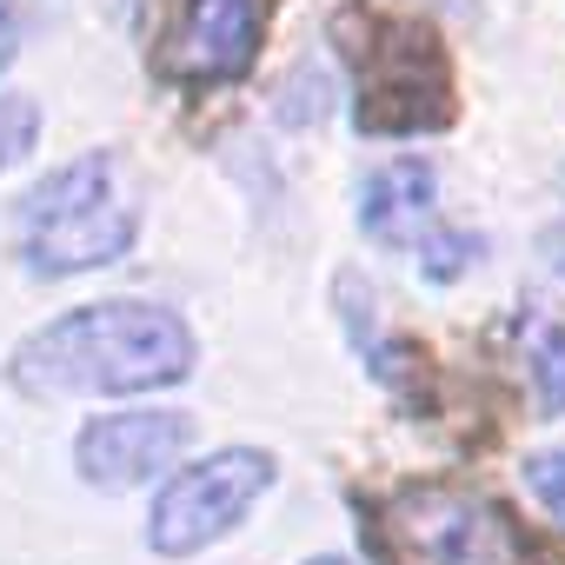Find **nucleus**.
<instances>
[{"instance_id": "1", "label": "nucleus", "mask_w": 565, "mask_h": 565, "mask_svg": "<svg viewBox=\"0 0 565 565\" xmlns=\"http://www.w3.org/2000/svg\"><path fill=\"white\" fill-rule=\"evenodd\" d=\"M200 340L173 307L153 300H94L34 327L8 353V386L21 399H120L186 386Z\"/></svg>"}, {"instance_id": "2", "label": "nucleus", "mask_w": 565, "mask_h": 565, "mask_svg": "<svg viewBox=\"0 0 565 565\" xmlns=\"http://www.w3.org/2000/svg\"><path fill=\"white\" fill-rule=\"evenodd\" d=\"M340 67L353 74V127L380 140H413V134H446L459 114L452 87V54L433 21L393 14V8H353L333 14L327 28Z\"/></svg>"}, {"instance_id": "3", "label": "nucleus", "mask_w": 565, "mask_h": 565, "mask_svg": "<svg viewBox=\"0 0 565 565\" xmlns=\"http://www.w3.org/2000/svg\"><path fill=\"white\" fill-rule=\"evenodd\" d=\"M140 239V200L127 186L120 153L94 147L34 180L14 200V253L34 279H74L120 266Z\"/></svg>"}, {"instance_id": "4", "label": "nucleus", "mask_w": 565, "mask_h": 565, "mask_svg": "<svg viewBox=\"0 0 565 565\" xmlns=\"http://www.w3.org/2000/svg\"><path fill=\"white\" fill-rule=\"evenodd\" d=\"M393 565H558L525 519L472 479H406L373 505Z\"/></svg>"}, {"instance_id": "5", "label": "nucleus", "mask_w": 565, "mask_h": 565, "mask_svg": "<svg viewBox=\"0 0 565 565\" xmlns=\"http://www.w3.org/2000/svg\"><path fill=\"white\" fill-rule=\"evenodd\" d=\"M279 459L266 446H220L180 472L160 479L147 512V552L153 558H193L246 525V512L273 492Z\"/></svg>"}, {"instance_id": "6", "label": "nucleus", "mask_w": 565, "mask_h": 565, "mask_svg": "<svg viewBox=\"0 0 565 565\" xmlns=\"http://www.w3.org/2000/svg\"><path fill=\"white\" fill-rule=\"evenodd\" d=\"M259 34H266V0H173L153 67L186 94H213L253 74Z\"/></svg>"}, {"instance_id": "7", "label": "nucleus", "mask_w": 565, "mask_h": 565, "mask_svg": "<svg viewBox=\"0 0 565 565\" xmlns=\"http://www.w3.org/2000/svg\"><path fill=\"white\" fill-rule=\"evenodd\" d=\"M193 446V419L173 406H127V413H100L74 433V472L94 492H134L153 486L180 466V452Z\"/></svg>"}, {"instance_id": "8", "label": "nucleus", "mask_w": 565, "mask_h": 565, "mask_svg": "<svg viewBox=\"0 0 565 565\" xmlns=\"http://www.w3.org/2000/svg\"><path fill=\"white\" fill-rule=\"evenodd\" d=\"M439 226V167L426 153H399L360 186V233L380 253H413Z\"/></svg>"}, {"instance_id": "9", "label": "nucleus", "mask_w": 565, "mask_h": 565, "mask_svg": "<svg viewBox=\"0 0 565 565\" xmlns=\"http://www.w3.org/2000/svg\"><path fill=\"white\" fill-rule=\"evenodd\" d=\"M333 313H340V327H347L353 360L373 373V386L393 393L399 406H419V399H426V353H419L406 333L386 327V313H380V300H373V287H366L360 273H340V279H333Z\"/></svg>"}, {"instance_id": "10", "label": "nucleus", "mask_w": 565, "mask_h": 565, "mask_svg": "<svg viewBox=\"0 0 565 565\" xmlns=\"http://www.w3.org/2000/svg\"><path fill=\"white\" fill-rule=\"evenodd\" d=\"M512 333H519V360H525L532 406H539L545 419H558V413H565V320L545 313V307H519Z\"/></svg>"}, {"instance_id": "11", "label": "nucleus", "mask_w": 565, "mask_h": 565, "mask_svg": "<svg viewBox=\"0 0 565 565\" xmlns=\"http://www.w3.org/2000/svg\"><path fill=\"white\" fill-rule=\"evenodd\" d=\"M479 253H486V239L466 233V226H446V220L413 246V259H419V273L433 279V287H452V279H466V273L479 266Z\"/></svg>"}, {"instance_id": "12", "label": "nucleus", "mask_w": 565, "mask_h": 565, "mask_svg": "<svg viewBox=\"0 0 565 565\" xmlns=\"http://www.w3.org/2000/svg\"><path fill=\"white\" fill-rule=\"evenodd\" d=\"M41 100L34 94H0V173L21 167L34 147H41Z\"/></svg>"}, {"instance_id": "13", "label": "nucleus", "mask_w": 565, "mask_h": 565, "mask_svg": "<svg viewBox=\"0 0 565 565\" xmlns=\"http://www.w3.org/2000/svg\"><path fill=\"white\" fill-rule=\"evenodd\" d=\"M525 492L545 505V519L565 532V446H545L525 459Z\"/></svg>"}, {"instance_id": "14", "label": "nucleus", "mask_w": 565, "mask_h": 565, "mask_svg": "<svg viewBox=\"0 0 565 565\" xmlns=\"http://www.w3.org/2000/svg\"><path fill=\"white\" fill-rule=\"evenodd\" d=\"M14 54H21V14L8 8V0H0V74L14 67Z\"/></svg>"}, {"instance_id": "15", "label": "nucleus", "mask_w": 565, "mask_h": 565, "mask_svg": "<svg viewBox=\"0 0 565 565\" xmlns=\"http://www.w3.org/2000/svg\"><path fill=\"white\" fill-rule=\"evenodd\" d=\"M545 259L565 273V226H552V233H545Z\"/></svg>"}, {"instance_id": "16", "label": "nucleus", "mask_w": 565, "mask_h": 565, "mask_svg": "<svg viewBox=\"0 0 565 565\" xmlns=\"http://www.w3.org/2000/svg\"><path fill=\"white\" fill-rule=\"evenodd\" d=\"M300 565H353V558H340V552H313V558H300Z\"/></svg>"}]
</instances>
